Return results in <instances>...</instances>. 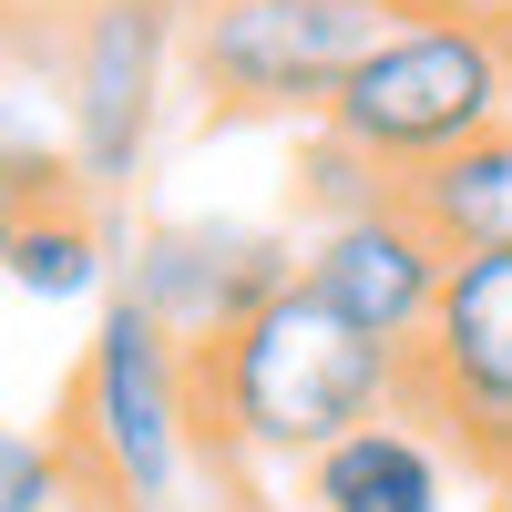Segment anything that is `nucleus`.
<instances>
[{
    "label": "nucleus",
    "mask_w": 512,
    "mask_h": 512,
    "mask_svg": "<svg viewBox=\"0 0 512 512\" xmlns=\"http://www.w3.org/2000/svg\"><path fill=\"white\" fill-rule=\"evenodd\" d=\"M226 512H267V502H226Z\"/></svg>",
    "instance_id": "obj_18"
},
{
    "label": "nucleus",
    "mask_w": 512,
    "mask_h": 512,
    "mask_svg": "<svg viewBox=\"0 0 512 512\" xmlns=\"http://www.w3.org/2000/svg\"><path fill=\"white\" fill-rule=\"evenodd\" d=\"M62 195H82V185H72V154H62L52 134H31L21 103L0 93V205L31 216V205H62Z\"/></svg>",
    "instance_id": "obj_13"
},
{
    "label": "nucleus",
    "mask_w": 512,
    "mask_h": 512,
    "mask_svg": "<svg viewBox=\"0 0 512 512\" xmlns=\"http://www.w3.org/2000/svg\"><path fill=\"white\" fill-rule=\"evenodd\" d=\"M400 195H410V216L451 246V267L461 256H512V123H492L482 144L441 154L431 175H410Z\"/></svg>",
    "instance_id": "obj_10"
},
{
    "label": "nucleus",
    "mask_w": 512,
    "mask_h": 512,
    "mask_svg": "<svg viewBox=\"0 0 512 512\" xmlns=\"http://www.w3.org/2000/svg\"><path fill=\"white\" fill-rule=\"evenodd\" d=\"M492 41H502V62H512V0H502V21H492Z\"/></svg>",
    "instance_id": "obj_17"
},
{
    "label": "nucleus",
    "mask_w": 512,
    "mask_h": 512,
    "mask_svg": "<svg viewBox=\"0 0 512 512\" xmlns=\"http://www.w3.org/2000/svg\"><path fill=\"white\" fill-rule=\"evenodd\" d=\"M103 277H113V236H103V216H93L82 195L31 205V216L11 226V287H21V297L72 308V297H103Z\"/></svg>",
    "instance_id": "obj_11"
},
{
    "label": "nucleus",
    "mask_w": 512,
    "mask_h": 512,
    "mask_svg": "<svg viewBox=\"0 0 512 512\" xmlns=\"http://www.w3.org/2000/svg\"><path fill=\"white\" fill-rule=\"evenodd\" d=\"M379 41L390 11L379 0H205L185 21V72L216 113H318L338 103Z\"/></svg>",
    "instance_id": "obj_4"
},
{
    "label": "nucleus",
    "mask_w": 512,
    "mask_h": 512,
    "mask_svg": "<svg viewBox=\"0 0 512 512\" xmlns=\"http://www.w3.org/2000/svg\"><path fill=\"white\" fill-rule=\"evenodd\" d=\"M400 410L441 420L492 482H512V256H461L451 267L441 318L410 349Z\"/></svg>",
    "instance_id": "obj_6"
},
{
    "label": "nucleus",
    "mask_w": 512,
    "mask_h": 512,
    "mask_svg": "<svg viewBox=\"0 0 512 512\" xmlns=\"http://www.w3.org/2000/svg\"><path fill=\"white\" fill-rule=\"evenodd\" d=\"M297 287V246L256 226H154L134 246V308L175 338V349H216L226 328H246L267 297Z\"/></svg>",
    "instance_id": "obj_8"
},
{
    "label": "nucleus",
    "mask_w": 512,
    "mask_h": 512,
    "mask_svg": "<svg viewBox=\"0 0 512 512\" xmlns=\"http://www.w3.org/2000/svg\"><path fill=\"white\" fill-rule=\"evenodd\" d=\"M185 21L175 0H93L62 41V154L82 195H123L154 154Z\"/></svg>",
    "instance_id": "obj_5"
},
{
    "label": "nucleus",
    "mask_w": 512,
    "mask_h": 512,
    "mask_svg": "<svg viewBox=\"0 0 512 512\" xmlns=\"http://www.w3.org/2000/svg\"><path fill=\"white\" fill-rule=\"evenodd\" d=\"M297 195L318 205V226H338V216H369V205H390L400 185L379 175L369 154H349L338 134H318V144H308V164H297Z\"/></svg>",
    "instance_id": "obj_14"
},
{
    "label": "nucleus",
    "mask_w": 512,
    "mask_h": 512,
    "mask_svg": "<svg viewBox=\"0 0 512 512\" xmlns=\"http://www.w3.org/2000/svg\"><path fill=\"white\" fill-rule=\"evenodd\" d=\"M297 287H308L338 328H359L369 349L410 359L420 338H431V318H441L451 246L410 216V195H390V205H369V216L318 226V236H308V256H297Z\"/></svg>",
    "instance_id": "obj_7"
},
{
    "label": "nucleus",
    "mask_w": 512,
    "mask_h": 512,
    "mask_svg": "<svg viewBox=\"0 0 512 512\" xmlns=\"http://www.w3.org/2000/svg\"><path fill=\"white\" fill-rule=\"evenodd\" d=\"M451 472H441V441L420 431L410 410L369 420V431L328 441L308 461V512H441Z\"/></svg>",
    "instance_id": "obj_9"
},
{
    "label": "nucleus",
    "mask_w": 512,
    "mask_h": 512,
    "mask_svg": "<svg viewBox=\"0 0 512 512\" xmlns=\"http://www.w3.org/2000/svg\"><path fill=\"white\" fill-rule=\"evenodd\" d=\"M492 123H512V62H502L492 21H390V41L338 82L318 134H338L390 185H410L441 154L482 144Z\"/></svg>",
    "instance_id": "obj_2"
},
{
    "label": "nucleus",
    "mask_w": 512,
    "mask_h": 512,
    "mask_svg": "<svg viewBox=\"0 0 512 512\" xmlns=\"http://www.w3.org/2000/svg\"><path fill=\"white\" fill-rule=\"evenodd\" d=\"M62 441L123 512H154L175 492L185 451H195V369L134 297H103L93 349H82L72 400H62Z\"/></svg>",
    "instance_id": "obj_3"
},
{
    "label": "nucleus",
    "mask_w": 512,
    "mask_h": 512,
    "mask_svg": "<svg viewBox=\"0 0 512 512\" xmlns=\"http://www.w3.org/2000/svg\"><path fill=\"white\" fill-rule=\"evenodd\" d=\"M11 226H21V216H11V205H0V277H11Z\"/></svg>",
    "instance_id": "obj_16"
},
{
    "label": "nucleus",
    "mask_w": 512,
    "mask_h": 512,
    "mask_svg": "<svg viewBox=\"0 0 512 512\" xmlns=\"http://www.w3.org/2000/svg\"><path fill=\"white\" fill-rule=\"evenodd\" d=\"M195 369V441L226 461H308L328 441L390 420L410 390V359L369 349L359 328H338L308 287L267 297L246 328H226L216 349H185Z\"/></svg>",
    "instance_id": "obj_1"
},
{
    "label": "nucleus",
    "mask_w": 512,
    "mask_h": 512,
    "mask_svg": "<svg viewBox=\"0 0 512 512\" xmlns=\"http://www.w3.org/2000/svg\"><path fill=\"white\" fill-rule=\"evenodd\" d=\"M390 21H502V0H379Z\"/></svg>",
    "instance_id": "obj_15"
},
{
    "label": "nucleus",
    "mask_w": 512,
    "mask_h": 512,
    "mask_svg": "<svg viewBox=\"0 0 512 512\" xmlns=\"http://www.w3.org/2000/svg\"><path fill=\"white\" fill-rule=\"evenodd\" d=\"M0 512H123V502L72 461L62 431H11L0 420Z\"/></svg>",
    "instance_id": "obj_12"
}]
</instances>
